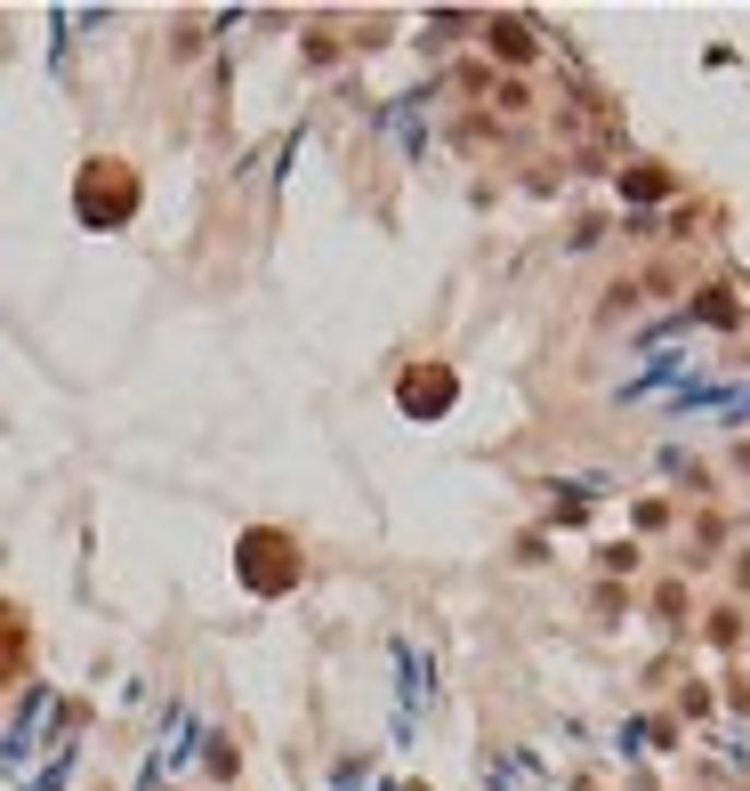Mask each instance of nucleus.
Listing matches in <instances>:
<instances>
[{
  "instance_id": "nucleus-1",
  "label": "nucleus",
  "mask_w": 750,
  "mask_h": 791,
  "mask_svg": "<svg viewBox=\"0 0 750 791\" xmlns=\"http://www.w3.org/2000/svg\"><path fill=\"white\" fill-rule=\"evenodd\" d=\"M444 396H452V380H412V388H404V404H412V412H436Z\"/></svg>"
}]
</instances>
